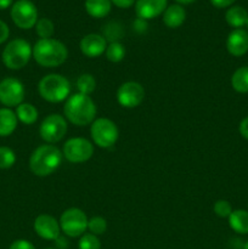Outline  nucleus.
Segmentation results:
<instances>
[{"instance_id":"f257e3e1","label":"nucleus","mask_w":248,"mask_h":249,"mask_svg":"<svg viewBox=\"0 0 248 249\" xmlns=\"http://www.w3.org/2000/svg\"><path fill=\"white\" fill-rule=\"evenodd\" d=\"M63 113L72 124L85 126L94 122L96 116V105L89 95L77 92L66 100Z\"/></svg>"},{"instance_id":"f03ea898","label":"nucleus","mask_w":248,"mask_h":249,"mask_svg":"<svg viewBox=\"0 0 248 249\" xmlns=\"http://www.w3.org/2000/svg\"><path fill=\"white\" fill-rule=\"evenodd\" d=\"M68 57V50L63 43L56 39H39L33 46V58L41 67H57Z\"/></svg>"},{"instance_id":"7ed1b4c3","label":"nucleus","mask_w":248,"mask_h":249,"mask_svg":"<svg viewBox=\"0 0 248 249\" xmlns=\"http://www.w3.org/2000/svg\"><path fill=\"white\" fill-rule=\"evenodd\" d=\"M62 152L53 145H41L36 147L29 158L31 172L36 177H49L62 163Z\"/></svg>"},{"instance_id":"20e7f679","label":"nucleus","mask_w":248,"mask_h":249,"mask_svg":"<svg viewBox=\"0 0 248 249\" xmlns=\"http://www.w3.org/2000/svg\"><path fill=\"white\" fill-rule=\"evenodd\" d=\"M38 91L41 99L49 102H61L70 97L71 84L61 74H48L39 82Z\"/></svg>"},{"instance_id":"39448f33","label":"nucleus","mask_w":248,"mask_h":249,"mask_svg":"<svg viewBox=\"0 0 248 249\" xmlns=\"http://www.w3.org/2000/svg\"><path fill=\"white\" fill-rule=\"evenodd\" d=\"M33 56V48L24 39H14L2 51V62L9 70H21L26 67Z\"/></svg>"},{"instance_id":"423d86ee","label":"nucleus","mask_w":248,"mask_h":249,"mask_svg":"<svg viewBox=\"0 0 248 249\" xmlns=\"http://www.w3.org/2000/svg\"><path fill=\"white\" fill-rule=\"evenodd\" d=\"M91 139L101 148H109L117 142L119 136L118 128L116 123L108 118L95 119L90 128Z\"/></svg>"},{"instance_id":"0eeeda50","label":"nucleus","mask_w":248,"mask_h":249,"mask_svg":"<svg viewBox=\"0 0 248 249\" xmlns=\"http://www.w3.org/2000/svg\"><path fill=\"white\" fill-rule=\"evenodd\" d=\"M88 218L79 208H70L62 213L60 218L61 231L68 237H79L88 229Z\"/></svg>"},{"instance_id":"6e6552de","label":"nucleus","mask_w":248,"mask_h":249,"mask_svg":"<svg viewBox=\"0 0 248 249\" xmlns=\"http://www.w3.org/2000/svg\"><path fill=\"white\" fill-rule=\"evenodd\" d=\"M62 155L71 163H84L94 155V146L84 138H72L63 145Z\"/></svg>"},{"instance_id":"1a4fd4ad","label":"nucleus","mask_w":248,"mask_h":249,"mask_svg":"<svg viewBox=\"0 0 248 249\" xmlns=\"http://www.w3.org/2000/svg\"><path fill=\"white\" fill-rule=\"evenodd\" d=\"M67 133V122L60 114H49L40 124L39 134L45 142L56 143L62 140Z\"/></svg>"},{"instance_id":"9d476101","label":"nucleus","mask_w":248,"mask_h":249,"mask_svg":"<svg viewBox=\"0 0 248 249\" xmlns=\"http://www.w3.org/2000/svg\"><path fill=\"white\" fill-rule=\"evenodd\" d=\"M11 18L18 28L29 29L38 22V10L29 0H18L12 5Z\"/></svg>"},{"instance_id":"9b49d317","label":"nucleus","mask_w":248,"mask_h":249,"mask_svg":"<svg viewBox=\"0 0 248 249\" xmlns=\"http://www.w3.org/2000/svg\"><path fill=\"white\" fill-rule=\"evenodd\" d=\"M24 99V87L16 78H5L0 82V102L6 107H15Z\"/></svg>"},{"instance_id":"f8f14e48","label":"nucleus","mask_w":248,"mask_h":249,"mask_svg":"<svg viewBox=\"0 0 248 249\" xmlns=\"http://www.w3.org/2000/svg\"><path fill=\"white\" fill-rule=\"evenodd\" d=\"M145 99V89L138 82L123 83L117 91V100L122 107L135 108Z\"/></svg>"},{"instance_id":"ddd939ff","label":"nucleus","mask_w":248,"mask_h":249,"mask_svg":"<svg viewBox=\"0 0 248 249\" xmlns=\"http://www.w3.org/2000/svg\"><path fill=\"white\" fill-rule=\"evenodd\" d=\"M34 231L39 237L48 241H56L60 237V223L49 214H40L34 220Z\"/></svg>"},{"instance_id":"4468645a","label":"nucleus","mask_w":248,"mask_h":249,"mask_svg":"<svg viewBox=\"0 0 248 249\" xmlns=\"http://www.w3.org/2000/svg\"><path fill=\"white\" fill-rule=\"evenodd\" d=\"M80 51L84 56L90 58L99 57L102 53L106 51L107 49V41L106 39L104 38L100 34H88L84 38L80 40L79 44Z\"/></svg>"},{"instance_id":"2eb2a0df","label":"nucleus","mask_w":248,"mask_h":249,"mask_svg":"<svg viewBox=\"0 0 248 249\" xmlns=\"http://www.w3.org/2000/svg\"><path fill=\"white\" fill-rule=\"evenodd\" d=\"M167 2V0H136V15L141 19L155 18L165 11Z\"/></svg>"},{"instance_id":"dca6fc26","label":"nucleus","mask_w":248,"mask_h":249,"mask_svg":"<svg viewBox=\"0 0 248 249\" xmlns=\"http://www.w3.org/2000/svg\"><path fill=\"white\" fill-rule=\"evenodd\" d=\"M226 49L229 53L240 57L248 53V32L245 29H233L226 39Z\"/></svg>"},{"instance_id":"f3484780","label":"nucleus","mask_w":248,"mask_h":249,"mask_svg":"<svg viewBox=\"0 0 248 249\" xmlns=\"http://www.w3.org/2000/svg\"><path fill=\"white\" fill-rule=\"evenodd\" d=\"M186 18V11L181 5H170L163 12V22L169 28H177L181 26Z\"/></svg>"},{"instance_id":"a211bd4d","label":"nucleus","mask_w":248,"mask_h":249,"mask_svg":"<svg viewBox=\"0 0 248 249\" xmlns=\"http://www.w3.org/2000/svg\"><path fill=\"white\" fill-rule=\"evenodd\" d=\"M17 116L10 108H0V136H9L17 126Z\"/></svg>"},{"instance_id":"6ab92c4d","label":"nucleus","mask_w":248,"mask_h":249,"mask_svg":"<svg viewBox=\"0 0 248 249\" xmlns=\"http://www.w3.org/2000/svg\"><path fill=\"white\" fill-rule=\"evenodd\" d=\"M111 0H85V10L94 18H102L109 14Z\"/></svg>"},{"instance_id":"aec40b11","label":"nucleus","mask_w":248,"mask_h":249,"mask_svg":"<svg viewBox=\"0 0 248 249\" xmlns=\"http://www.w3.org/2000/svg\"><path fill=\"white\" fill-rule=\"evenodd\" d=\"M229 225L240 235H247L248 233V212L243 209L232 211L229 216Z\"/></svg>"},{"instance_id":"412c9836","label":"nucleus","mask_w":248,"mask_h":249,"mask_svg":"<svg viewBox=\"0 0 248 249\" xmlns=\"http://www.w3.org/2000/svg\"><path fill=\"white\" fill-rule=\"evenodd\" d=\"M225 19L229 26L238 29L246 26L248 22V12L241 6H232L226 11Z\"/></svg>"},{"instance_id":"4be33fe9","label":"nucleus","mask_w":248,"mask_h":249,"mask_svg":"<svg viewBox=\"0 0 248 249\" xmlns=\"http://www.w3.org/2000/svg\"><path fill=\"white\" fill-rule=\"evenodd\" d=\"M16 116L19 122L23 124L31 125V124L35 123L38 119V109L33 106L32 104H21L16 107Z\"/></svg>"},{"instance_id":"5701e85b","label":"nucleus","mask_w":248,"mask_h":249,"mask_svg":"<svg viewBox=\"0 0 248 249\" xmlns=\"http://www.w3.org/2000/svg\"><path fill=\"white\" fill-rule=\"evenodd\" d=\"M231 85L235 91L241 94L248 92V66H243L235 71L231 77Z\"/></svg>"},{"instance_id":"b1692460","label":"nucleus","mask_w":248,"mask_h":249,"mask_svg":"<svg viewBox=\"0 0 248 249\" xmlns=\"http://www.w3.org/2000/svg\"><path fill=\"white\" fill-rule=\"evenodd\" d=\"M105 53H106L107 60L111 61V62H121L125 56V48L119 41H112L109 45H107Z\"/></svg>"},{"instance_id":"393cba45","label":"nucleus","mask_w":248,"mask_h":249,"mask_svg":"<svg viewBox=\"0 0 248 249\" xmlns=\"http://www.w3.org/2000/svg\"><path fill=\"white\" fill-rule=\"evenodd\" d=\"M96 88V80L89 73L82 74L77 79V89L78 92L84 95H90Z\"/></svg>"},{"instance_id":"a878e982","label":"nucleus","mask_w":248,"mask_h":249,"mask_svg":"<svg viewBox=\"0 0 248 249\" xmlns=\"http://www.w3.org/2000/svg\"><path fill=\"white\" fill-rule=\"evenodd\" d=\"M35 32L40 39H50L53 36L55 27L51 19L40 18L35 24Z\"/></svg>"},{"instance_id":"bb28decb","label":"nucleus","mask_w":248,"mask_h":249,"mask_svg":"<svg viewBox=\"0 0 248 249\" xmlns=\"http://www.w3.org/2000/svg\"><path fill=\"white\" fill-rule=\"evenodd\" d=\"M16 162V155L9 147H0V169H9Z\"/></svg>"},{"instance_id":"cd10ccee","label":"nucleus","mask_w":248,"mask_h":249,"mask_svg":"<svg viewBox=\"0 0 248 249\" xmlns=\"http://www.w3.org/2000/svg\"><path fill=\"white\" fill-rule=\"evenodd\" d=\"M88 229H89L90 233L95 236H99L105 233L107 229V223L104 218L101 216H92L89 221H88Z\"/></svg>"},{"instance_id":"c85d7f7f","label":"nucleus","mask_w":248,"mask_h":249,"mask_svg":"<svg viewBox=\"0 0 248 249\" xmlns=\"http://www.w3.org/2000/svg\"><path fill=\"white\" fill-rule=\"evenodd\" d=\"M79 249H101V242L97 238V236L92 233H84L80 237L79 243H78Z\"/></svg>"},{"instance_id":"c756f323","label":"nucleus","mask_w":248,"mask_h":249,"mask_svg":"<svg viewBox=\"0 0 248 249\" xmlns=\"http://www.w3.org/2000/svg\"><path fill=\"white\" fill-rule=\"evenodd\" d=\"M213 211L219 218H229L230 214L232 213V207L225 199H219V201L214 203Z\"/></svg>"},{"instance_id":"7c9ffc66","label":"nucleus","mask_w":248,"mask_h":249,"mask_svg":"<svg viewBox=\"0 0 248 249\" xmlns=\"http://www.w3.org/2000/svg\"><path fill=\"white\" fill-rule=\"evenodd\" d=\"M9 249H35V247L27 240H16L11 243Z\"/></svg>"},{"instance_id":"2f4dec72","label":"nucleus","mask_w":248,"mask_h":249,"mask_svg":"<svg viewBox=\"0 0 248 249\" xmlns=\"http://www.w3.org/2000/svg\"><path fill=\"white\" fill-rule=\"evenodd\" d=\"M10 34V29L7 27V24L5 22L0 21V44H2L4 41L7 40Z\"/></svg>"},{"instance_id":"473e14b6","label":"nucleus","mask_w":248,"mask_h":249,"mask_svg":"<svg viewBox=\"0 0 248 249\" xmlns=\"http://www.w3.org/2000/svg\"><path fill=\"white\" fill-rule=\"evenodd\" d=\"M238 131H240L241 136L248 140V117L243 118L241 121L240 125H238Z\"/></svg>"},{"instance_id":"72a5a7b5","label":"nucleus","mask_w":248,"mask_h":249,"mask_svg":"<svg viewBox=\"0 0 248 249\" xmlns=\"http://www.w3.org/2000/svg\"><path fill=\"white\" fill-rule=\"evenodd\" d=\"M135 1L136 0H111L112 4L121 7V9H128V7H130Z\"/></svg>"},{"instance_id":"f704fd0d","label":"nucleus","mask_w":248,"mask_h":249,"mask_svg":"<svg viewBox=\"0 0 248 249\" xmlns=\"http://www.w3.org/2000/svg\"><path fill=\"white\" fill-rule=\"evenodd\" d=\"M211 2L218 9H224V7H228L231 4H233L235 0H211Z\"/></svg>"},{"instance_id":"c9c22d12","label":"nucleus","mask_w":248,"mask_h":249,"mask_svg":"<svg viewBox=\"0 0 248 249\" xmlns=\"http://www.w3.org/2000/svg\"><path fill=\"white\" fill-rule=\"evenodd\" d=\"M12 4V0H0V10H5Z\"/></svg>"},{"instance_id":"e433bc0d","label":"nucleus","mask_w":248,"mask_h":249,"mask_svg":"<svg viewBox=\"0 0 248 249\" xmlns=\"http://www.w3.org/2000/svg\"><path fill=\"white\" fill-rule=\"evenodd\" d=\"M177 2H179V4H191V2L196 1V0H175Z\"/></svg>"},{"instance_id":"4c0bfd02","label":"nucleus","mask_w":248,"mask_h":249,"mask_svg":"<svg viewBox=\"0 0 248 249\" xmlns=\"http://www.w3.org/2000/svg\"><path fill=\"white\" fill-rule=\"evenodd\" d=\"M243 249H248V241L246 242V245H245V247H243Z\"/></svg>"},{"instance_id":"58836bf2","label":"nucleus","mask_w":248,"mask_h":249,"mask_svg":"<svg viewBox=\"0 0 248 249\" xmlns=\"http://www.w3.org/2000/svg\"><path fill=\"white\" fill-rule=\"evenodd\" d=\"M246 26H247V28H248V22H247V24H246Z\"/></svg>"},{"instance_id":"ea45409f","label":"nucleus","mask_w":248,"mask_h":249,"mask_svg":"<svg viewBox=\"0 0 248 249\" xmlns=\"http://www.w3.org/2000/svg\"><path fill=\"white\" fill-rule=\"evenodd\" d=\"M46 249H53V248H46Z\"/></svg>"}]
</instances>
